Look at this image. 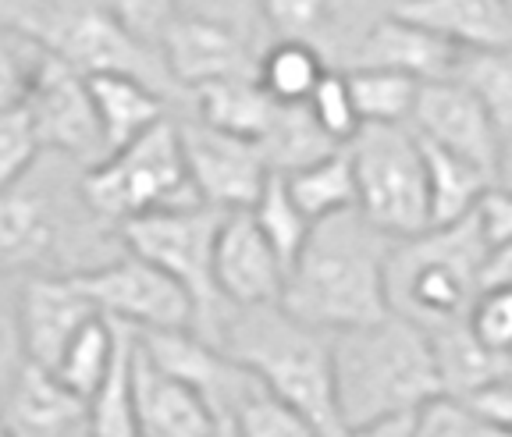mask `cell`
<instances>
[{
    "instance_id": "6da1fadb",
    "label": "cell",
    "mask_w": 512,
    "mask_h": 437,
    "mask_svg": "<svg viewBox=\"0 0 512 437\" xmlns=\"http://www.w3.org/2000/svg\"><path fill=\"white\" fill-rule=\"evenodd\" d=\"M392 242L360 210L317 221L285 274L281 306L328 334L388 317L384 271Z\"/></svg>"
},
{
    "instance_id": "7a4b0ae2",
    "label": "cell",
    "mask_w": 512,
    "mask_h": 437,
    "mask_svg": "<svg viewBox=\"0 0 512 437\" xmlns=\"http://www.w3.org/2000/svg\"><path fill=\"white\" fill-rule=\"evenodd\" d=\"M331 356L345 434L377 420L420 413L427 402L441 398L431 334L399 313L331 334Z\"/></svg>"
},
{
    "instance_id": "3957f363",
    "label": "cell",
    "mask_w": 512,
    "mask_h": 437,
    "mask_svg": "<svg viewBox=\"0 0 512 437\" xmlns=\"http://www.w3.org/2000/svg\"><path fill=\"white\" fill-rule=\"evenodd\" d=\"M221 349L246 366L274 398L303 413L320 437H345L328 331L303 324L281 302L242 306L224 317Z\"/></svg>"
},
{
    "instance_id": "277c9868",
    "label": "cell",
    "mask_w": 512,
    "mask_h": 437,
    "mask_svg": "<svg viewBox=\"0 0 512 437\" xmlns=\"http://www.w3.org/2000/svg\"><path fill=\"white\" fill-rule=\"evenodd\" d=\"M488 239L477 214L456 224H438L409 239H395L388 253V310L424 331L463 324L488 263Z\"/></svg>"
},
{
    "instance_id": "5b68a950",
    "label": "cell",
    "mask_w": 512,
    "mask_h": 437,
    "mask_svg": "<svg viewBox=\"0 0 512 437\" xmlns=\"http://www.w3.org/2000/svg\"><path fill=\"white\" fill-rule=\"evenodd\" d=\"M79 192L93 217L118 228L160 210L200 207L175 118H164L125 150L86 167L79 178Z\"/></svg>"
},
{
    "instance_id": "8992f818",
    "label": "cell",
    "mask_w": 512,
    "mask_h": 437,
    "mask_svg": "<svg viewBox=\"0 0 512 437\" xmlns=\"http://www.w3.org/2000/svg\"><path fill=\"white\" fill-rule=\"evenodd\" d=\"M356 175V210L388 239H409L431 228L427 167L409 125H363L345 143Z\"/></svg>"
},
{
    "instance_id": "52a82bcc",
    "label": "cell",
    "mask_w": 512,
    "mask_h": 437,
    "mask_svg": "<svg viewBox=\"0 0 512 437\" xmlns=\"http://www.w3.org/2000/svg\"><path fill=\"white\" fill-rule=\"evenodd\" d=\"M224 217H228L224 210L200 203V207L136 217L118 228V239L125 242L128 253L157 263L160 271H168L189 292L196 310L192 331L214 345H221V327L228 317V306L214 285V242Z\"/></svg>"
},
{
    "instance_id": "ba28073f",
    "label": "cell",
    "mask_w": 512,
    "mask_h": 437,
    "mask_svg": "<svg viewBox=\"0 0 512 437\" xmlns=\"http://www.w3.org/2000/svg\"><path fill=\"white\" fill-rule=\"evenodd\" d=\"M75 281L96 310L132 331H185L196 324L189 292L157 263L128 249L93 271L75 274Z\"/></svg>"
},
{
    "instance_id": "9c48e42d",
    "label": "cell",
    "mask_w": 512,
    "mask_h": 437,
    "mask_svg": "<svg viewBox=\"0 0 512 437\" xmlns=\"http://www.w3.org/2000/svg\"><path fill=\"white\" fill-rule=\"evenodd\" d=\"M178 139H182L192 189L203 207L224 210V214H239V210L253 207L271 178V167L253 139L228 136L221 128H210L196 114L178 121Z\"/></svg>"
},
{
    "instance_id": "30bf717a",
    "label": "cell",
    "mask_w": 512,
    "mask_h": 437,
    "mask_svg": "<svg viewBox=\"0 0 512 437\" xmlns=\"http://www.w3.org/2000/svg\"><path fill=\"white\" fill-rule=\"evenodd\" d=\"M25 111H29L43 150L61 153V157L75 160L82 167H93L107 157L104 132H100L93 93H89V79L82 72H75L72 64H64L61 57H54L50 50L29 89Z\"/></svg>"
},
{
    "instance_id": "8fae6325",
    "label": "cell",
    "mask_w": 512,
    "mask_h": 437,
    "mask_svg": "<svg viewBox=\"0 0 512 437\" xmlns=\"http://www.w3.org/2000/svg\"><path fill=\"white\" fill-rule=\"evenodd\" d=\"M139 342L153 356L160 370H168L171 377L185 381L192 391H200L210 402L221 420H232L235 409L264 384L249 374L246 366L235 363L221 345L207 342L200 334L185 327V331H136Z\"/></svg>"
},
{
    "instance_id": "7c38bea8",
    "label": "cell",
    "mask_w": 512,
    "mask_h": 437,
    "mask_svg": "<svg viewBox=\"0 0 512 437\" xmlns=\"http://www.w3.org/2000/svg\"><path fill=\"white\" fill-rule=\"evenodd\" d=\"M409 128L431 146L456 153V157L477 164L480 171H488L495 182V160L498 146H502V132L488 111L477 104V96L456 79L424 82L416 93L413 114H409Z\"/></svg>"
},
{
    "instance_id": "4fadbf2b",
    "label": "cell",
    "mask_w": 512,
    "mask_h": 437,
    "mask_svg": "<svg viewBox=\"0 0 512 437\" xmlns=\"http://www.w3.org/2000/svg\"><path fill=\"white\" fill-rule=\"evenodd\" d=\"M260 54L264 50L235 29L192 15H178L160 43L164 68L185 96L196 93L200 86H210V82L256 79Z\"/></svg>"
},
{
    "instance_id": "5bb4252c",
    "label": "cell",
    "mask_w": 512,
    "mask_h": 437,
    "mask_svg": "<svg viewBox=\"0 0 512 437\" xmlns=\"http://www.w3.org/2000/svg\"><path fill=\"white\" fill-rule=\"evenodd\" d=\"M25 359L54 370L72 338L96 317V306L75 274H32L15 288Z\"/></svg>"
},
{
    "instance_id": "9a60e30c",
    "label": "cell",
    "mask_w": 512,
    "mask_h": 437,
    "mask_svg": "<svg viewBox=\"0 0 512 437\" xmlns=\"http://www.w3.org/2000/svg\"><path fill=\"white\" fill-rule=\"evenodd\" d=\"M285 274V263L256 228L249 210L224 217L214 242V285L228 310L281 302Z\"/></svg>"
},
{
    "instance_id": "2e32d148",
    "label": "cell",
    "mask_w": 512,
    "mask_h": 437,
    "mask_svg": "<svg viewBox=\"0 0 512 437\" xmlns=\"http://www.w3.org/2000/svg\"><path fill=\"white\" fill-rule=\"evenodd\" d=\"M132 420L139 437H214L221 416L185 381L160 370L146 345L132 342Z\"/></svg>"
},
{
    "instance_id": "e0dca14e",
    "label": "cell",
    "mask_w": 512,
    "mask_h": 437,
    "mask_svg": "<svg viewBox=\"0 0 512 437\" xmlns=\"http://www.w3.org/2000/svg\"><path fill=\"white\" fill-rule=\"evenodd\" d=\"M463 50L441 40L438 32L409 22L402 15L377 18L370 29L349 47L345 68H377V72L406 75L413 82H441L456 75Z\"/></svg>"
},
{
    "instance_id": "ac0fdd59",
    "label": "cell",
    "mask_w": 512,
    "mask_h": 437,
    "mask_svg": "<svg viewBox=\"0 0 512 437\" xmlns=\"http://www.w3.org/2000/svg\"><path fill=\"white\" fill-rule=\"evenodd\" d=\"M61 210L40 192H25L22 185L0 192V274H64Z\"/></svg>"
},
{
    "instance_id": "d6986e66",
    "label": "cell",
    "mask_w": 512,
    "mask_h": 437,
    "mask_svg": "<svg viewBox=\"0 0 512 437\" xmlns=\"http://www.w3.org/2000/svg\"><path fill=\"white\" fill-rule=\"evenodd\" d=\"M0 423L15 437H79L89 430V402L64 388L54 370L25 363L0 395Z\"/></svg>"
},
{
    "instance_id": "ffe728a7",
    "label": "cell",
    "mask_w": 512,
    "mask_h": 437,
    "mask_svg": "<svg viewBox=\"0 0 512 437\" xmlns=\"http://www.w3.org/2000/svg\"><path fill=\"white\" fill-rule=\"evenodd\" d=\"M395 15L438 32L459 50L512 47V11L505 0H402Z\"/></svg>"
},
{
    "instance_id": "44dd1931",
    "label": "cell",
    "mask_w": 512,
    "mask_h": 437,
    "mask_svg": "<svg viewBox=\"0 0 512 437\" xmlns=\"http://www.w3.org/2000/svg\"><path fill=\"white\" fill-rule=\"evenodd\" d=\"M86 79L96 118H100V132H104L107 157L136 143L143 132H150L164 118H171L168 96L132 75H86Z\"/></svg>"
},
{
    "instance_id": "7402d4cb",
    "label": "cell",
    "mask_w": 512,
    "mask_h": 437,
    "mask_svg": "<svg viewBox=\"0 0 512 437\" xmlns=\"http://www.w3.org/2000/svg\"><path fill=\"white\" fill-rule=\"evenodd\" d=\"M431 334L434 345V366H438V388L445 398H473L477 391H484L488 384L505 381L512 377V359L498 356V352L484 349V345L473 338V331L463 324H448L438 327Z\"/></svg>"
},
{
    "instance_id": "603a6c76",
    "label": "cell",
    "mask_w": 512,
    "mask_h": 437,
    "mask_svg": "<svg viewBox=\"0 0 512 437\" xmlns=\"http://www.w3.org/2000/svg\"><path fill=\"white\" fill-rule=\"evenodd\" d=\"M192 114L200 121H207L210 128H221L228 136H242L260 143V136L267 132V125L274 121V104L264 93V86L256 79H224L200 86L196 93H189Z\"/></svg>"
},
{
    "instance_id": "cb8c5ba5",
    "label": "cell",
    "mask_w": 512,
    "mask_h": 437,
    "mask_svg": "<svg viewBox=\"0 0 512 437\" xmlns=\"http://www.w3.org/2000/svg\"><path fill=\"white\" fill-rule=\"evenodd\" d=\"M420 150H424V167H427L431 228H438V224H456V221H463V217L477 214L484 192L495 185L488 171H480L477 164L441 150V146L424 143V139H420Z\"/></svg>"
},
{
    "instance_id": "d4e9b609",
    "label": "cell",
    "mask_w": 512,
    "mask_h": 437,
    "mask_svg": "<svg viewBox=\"0 0 512 437\" xmlns=\"http://www.w3.org/2000/svg\"><path fill=\"white\" fill-rule=\"evenodd\" d=\"M121 338H125V324L104 317V313H96V317L72 338V345L64 349V356L57 359L54 377L68 391H75L79 398L93 402V395L104 388L114 359H118Z\"/></svg>"
},
{
    "instance_id": "484cf974",
    "label": "cell",
    "mask_w": 512,
    "mask_h": 437,
    "mask_svg": "<svg viewBox=\"0 0 512 437\" xmlns=\"http://www.w3.org/2000/svg\"><path fill=\"white\" fill-rule=\"evenodd\" d=\"M331 72L320 47L303 40H271L256 64V82L274 104H306L317 82Z\"/></svg>"
},
{
    "instance_id": "4316f807",
    "label": "cell",
    "mask_w": 512,
    "mask_h": 437,
    "mask_svg": "<svg viewBox=\"0 0 512 437\" xmlns=\"http://www.w3.org/2000/svg\"><path fill=\"white\" fill-rule=\"evenodd\" d=\"M281 178L288 185V196L296 199V207L313 224L342 214V210H356V175H352V160L345 146Z\"/></svg>"
},
{
    "instance_id": "83f0119b",
    "label": "cell",
    "mask_w": 512,
    "mask_h": 437,
    "mask_svg": "<svg viewBox=\"0 0 512 437\" xmlns=\"http://www.w3.org/2000/svg\"><path fill=\"white\" fill-rule=\"evenodd\" d=\"M256 146L264 153L271 175H292L299 167H310L313 160L338 150V143H331L320 132V125L313 121L306 104H278L274 121L267 125V132Z\"/></svg>"
},
{
    "instance_id": "f1b7e54d",
    "label": "cell",
    "mask_w": 512,
    "mask_h": 437,
    "mask_svg": "<svg viewBox=\"0 0 512 437\" xmlns=\"http://www.w3.org/2000/svg\"><path fill=\"white\" fill-rule=\"evenodd\" d=\"M452 79L477 96L502 136H512V47L463 50Z\"/></svg>"
},
{
    "instance_id": "f546056e",
    "label": "cell",
    "mask_w": 512,
    "mask_h": 437,
    "mask_svg": "<svg viewBox=\"0 0 512 437\" xmlns=\"http://www.w3.org/2000/svg\"><path fill=\"white\" fill-rule=\"evenodd\" d=\"M363 125H409L420 82L377 68H342Z\"/></svg>"
},
{
    "instance_id": "4dcf8cb0",
    "label": "cell",
    "mask_w": 512,
    "mask_h": 437,
    "mask_svg": "<svg viewBox=\"0 0 512 437\" xmlns=\"http://www.w3.org/2000/svg\"><path fill=\"white\" fill-rule=\"evenodd\" d=\"M249 217L256 221V228L264 231V239L271 242V249L281 256L285 271L292 267V260L303 249L306 235H310L313 221L296 207V199L288 196V185L281 175H271L264 185V192L256 196V203L249 207Z\"/></svg>"
},
{
    "instance_id": "1f68e13d",
    "label": "cell",
    "mask_w": 512,
    "mask_h": 437,
    "mask_svg": "<svg viewBox=\"0 0 512 437\" xmlns=\"http://www.w3.org/2000/svg\"><path fill=\"white\" fill-rule=\"evenodd\" d=\"M43 57H47V50L36 40L0 25V114L25 107Z\"/></svg>"
},
{
    "instance_id": "d6a6232c",
    "label": "cell",
    "mask_w": 512,
    "mask_h": 437,
    "mask_svg": "<svg viewBox=\"0 0 512 437\" xmlns=\"http://www.w3.org/2000/svg\"><path fill=\"white\" fill-rule=\"evenodd\" d=\"M235 437H320L313 423L267 388H256L253 395L232 413Z\"/></svg>"
},
{
    "instance_id": "836d02e7",
    "label": "cell",
    "mask_w": 512,
    "mask_h": 437,
    "mask_svg": "<svg viewBox=\"0 0 512 437\" xmlns=\"http://www.w3.org/2000/svg\"><path fill=\"white\" fill-rule=\"evenodd\" d=\"M264 22L271 40H303L324 47L331 29V0H264Z\"/></svg>"
},
{
    "instance_id": "e575fe53",
    "label": "cell",
    "mask_w": 512,
    "mask_h": 437,
    "mask_svg": "<svg viewBox=\"0 0 512 437\" xmlns=\"http://www.w3.org/2000/svg\"><path fill=\"white\" fill-rule=\"evenodd\" d=\"M306 107H310L320 132L338 146H345L363 128L360 114H356V104H352L349 79H345V72H338V68H331V72L317 82V89H313V96L306 100Z\"/></svg>"
},
{
    "instance_id": "d590c367",
    "label": "cell",
    "mask_w": 512,
    "mask_h": 437,
    "mask_svg": "<svg viewBox=\"0 0 512 437\" xmlns=\"http://www.w3.org/2000/svg\"><path fill=\"white\" fill-rule=\"evenodd\" d=\"M43 146L25 107L0 114V192L15 189L32 175Z\"/></svg>"
},
{
    "instance_id": "8d00e7d4",
    "label": "cell",
    "mask_w": 512,
    "mask_h": 437,
    "mask_svg": "<svg viewBox=\"0 0 512 437\" xmlns=\"http://www.w3.org/2000/svg\"><path fill=\"white\" fill-rule=\"evenodd\" d=\"M413 437H512L459 398H434L416 413Z\"/></svg>"
},
{
    "instance_id": "74e56055",
    "label": "cell",
    "mask_w": 512,
    "mask_h": 437,
    "mask_svg": "<svg viewBox=\"0 0 512 437\" xmlns=\"http://www.w3.org/2000/svg\"><path fill=\"white\" fill-rule=\"evenodd\" d=\"M466 327L484 349L512 359V288L484 285L466 313Z\"/></svg>"
},
{
    "instance_id": "f35d334b",
    "label": "cell",
    "mask_w": 512,
    "mask_h": 437,
    "mask_svg": "<svg viewBox=\"0 0 512 437\" xmlns=\"http://www.w3.org/2000/svg\"><path fill=\"white\" fill-rule=\"evenodd\" d=\"M100 4L121 29L153 50H160L168 29L182 15V0H100Z\"/></svg>"
},
{
    "instance_id": "ab89813d",
    "label": "cell",
    "mask_w": 512,
    "mask_h": 437,
    "mask_svg": "<svg viewBox=\"0 0 512 437\" xmlns=\"http://www.w3.org/2000/svg\"><path fill=\"white\" fill-rule=\"evenodd\" d=\"M182 15L228 25L260 50L271 43V32L264 22V0H182Z\"/></svg>"
},
{
    "instance_id": "60d3db41",
    "label": "cell",
    "mask_w": 512,
    "mask_h": 437,
    "mask_svg": "<svg viewBox=\"0 0 512 437\" xmlns=\"http://www.w3.org/2000/svg\"><path fill=\"white\" fill-rule=\"evenodd\" d=\"M402 0H331V29H328V40H338L345 32V50L352 47V43L360 40L363 29H370V25L377 22V18L384 15H395V8H399ZM328 40H324V47L328 50Z\"/></svg>"
},
{
    "instance_id": "b9f144b4",
    "label": "cell",
    "mask_w": 512,
    "mask_h": 437,
    "mask_svg": "<svg viewBox=\"0 0 512 437\" xmlns=\"http://www.w3.org/2000/svg\"><path fill=\"white\" fill-rule=\"evenodd\" d=\"M29 363L25 359L22 342V324H18V302L15 292L0 288V395L8 391V384L18 377V370Z\"/></svg>"
},
{
    "instance_id": "7bdbcfd3",
    "label": "cell",
    "mask_w": 512,
    "mask_h": 437,
    "mask_svg": "<svg viewBox=\"0 0 512 437\" xmlns=\"http://www.w3.org/2000/svg\"><path fill=\"white\" fill-rule=\"evenodd\" d=\"M477 221H480V231H484V239H488L491 249L509 246L512 242V192L491 185V189L484 192V199H480Z\"/></svg>"
},
{
    "instance_id": "ee69618b",
    "label": "cell",
    "mask_w": 512,
    "mask_h": 437,
    "mask_svg": "<svg viewBox=\"0 0 512 437\" xmlns=\"http://www.w3.org/2000/svg\"><path fill=\"white\" fill-rule=\"evenodd\" d=\"M466 406H473L484 420H491L495 427H502L512 434V377L488 384L484 391H477L473 398H466Z\"/></svg>"
},
{
    "instance_id": "f6af8a7d",
    "label": "cell",
    "mask_w": 512,
    "mask_h": 437,
    "mask_svg": "<svg viewBox=\"0 0 512 437\" xmlns=\"http://www.w3.org/2000/svg\"><path fill=\"white\" fill-rule=\"evenodd\" d=\"M413 430H416V413H406V416H392V420H377V423H367V427H356L345 437H413Z\"/></svg>"
},
{
    "instance_id": "bcb514c9",
    "label": "cell",
    "mask_w": 512,
    "mask_h": 437,
    "mask_svg": "<svg viewBox=\"0 0 512 437\" xmlns=\"http://www.w3.org/2000/svg\"><path fill=\"white\" fill-rule=\"evenodd\" d=\"M484 285H509L512 288V242H509V246H495L488 253L480 288H484Z\"/></svg>"
},
{
    "instance_id": "7dc6e473",
    "label": "cell",
    "mask_w": 512,
    "mask_h": 437,
    "mask_svg": "<svg viewBox=\"0 0 512 437\" xmlns=\"http://www.w3.org/2000/svg\"><path fill=\"white\" fill-rule=\"evenodd\" d=\"M495 185H498V189H505V192H512V136H502V146H498Z\"/></svg>"
},
{
    "instance_id": "c3c4849f",
    "label": "cell",
    "mask_w": 512,
    "mask_h": 437,
    "mask_svg": "<svg viewBox=\"0 0 512 437\" xmlns=\"http://www.w3.org/2000/svg\"><path fill=\"white\" fill-rule=\"evenodd\" d=\"M214 437H235V427H232V420H221V423H217Z\"/></svg>"
},
{
    "instance_id": "681fc988",
    "label": "cell",
    "mask_w": 512,
    "mask_h": 437,
    "mask_svg": "<svg viewBox=\"0 0 512 437\" xmlns=\"http://www.w3.org/2000/svg\"><path fill=\"white\" fill-rule=\"evenodd\" d=\"M0 437H15V434H11V430L4 427V423H0Z\"/></svg>"
},
{
    "instance_id": "f907efd6",
    "label": "cell",
    "mask_w": 512,
    "mask_h": 437,
    "mask_svg": "<svg viewBox=\"0 0 512 437\" xmlns=\"http://www.w3.org/2000/svg\"><path fill=\"white\" fill-rule=\"evenodd\" d=\"M79 437H96V434H93V430H86V434H79Z\"/></svg>"
},
{
    "instance_id": "816d5d0a",
    "label": "cell",
    "mask_w": 512,
    "mask_h": 437,
    "mask_svg": "<svg viewBox=\"0 0 512 437\" xmlns=\"http://www.w3.org/2000/svg\"><path fill=\"white\" fill-rule=\"evenodd\" d=\"M505 4H509V11H512V0H505Z\"/></svg>"
}]
</instances>
